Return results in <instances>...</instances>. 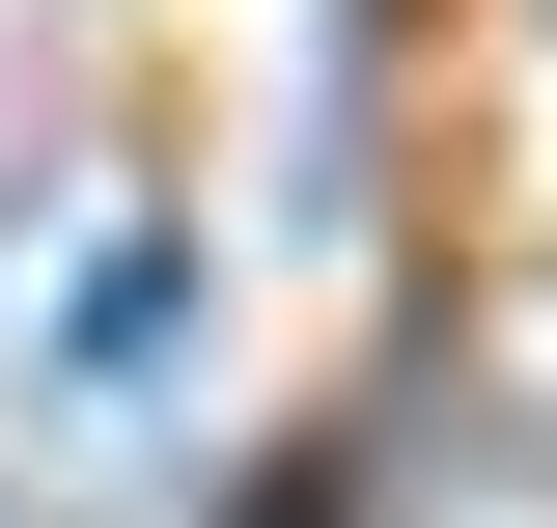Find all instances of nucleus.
Instances as JSON below:
<instances>
[{
	"label": "nucleus",
	"mask_w": 557,
	"mask_h": 528,
	"mask_svg": "<svg viewBox=\"0 0 557 528\" xmlns=\"http://www.w3.org/2000/svg\"><path fill=\"white\" fill-rule=\"evenodd\" d=\"M196 306H223V223L196 196H112L84 278H57V334H28V390H57V417H139L168 362H196Z\"/></svg>",
	"instance_id": "nucleus-1"
},
{
	"label": "nucleus",
	"mask_w": 557,
	"mask_h": 528,
	"mask_svg": "<svg viewBox=\"0 0 557 528\" xmlns=\"http://www.w3.org/2000/svg\"><path fill=\"white\" fill-rule=\"evenodd\" d=\"M196 528H391V501H362L335 417H278V445H223V501H196Z\"/></svg>",
	"instance_id": "nucleus-2"
},
{
	"label": "nucleus",
	"mask_w": 557,
	"mask_h": 528,
	"mask_svg": "<svg viewBox=\"0 0 557 528\" xmlns=\"http://www.w3.org/2000/svg\"><path fill=\"white\" fill-rule=\"evenodd\" d=\"M0 528H28V473H0Z\"/></svg>",
	"instance_id": "nucleus-3"
}]
</instances>
